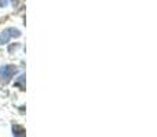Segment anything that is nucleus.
Segmentation results:
<instances>
[{"label":"nucleus","mask_w":157,"mask_h":137,"mask_svg":"<svg viewBox=\"0 0 157 137\" xmlns=\"http://www.w3.org/2000/svg\"><path fill=\"white\" fill-rule=\"evenodd\" d=\"M19 36H21L19 30L13 29V27H11V29H7V30H4V32L2 33V36H0V44H7L10 38L19 37Z\"/></svg>","instance_id":"obj_1"},{"label":"nucleus","mask_w":157,"mask_h":137,"mask_svg":"<svg viewBox=\"0 0 157 137\" xmlns=\"http://www.w3.org/2000/svg\"><path fill=\"white\" fill-rule=\"evenodd\" d=\"M15 73H17V69L14 67V66H3V67L0 69V75H2V78L6 82L10 81L11 77H13Z\"/></svg>","instance_id":"obj_2"},{"label":"nucleus","mask_w":157,"mask_h":137,"mask_svg":"<svg viewBox=\"0 0 157 137\" xmlns=\"http://www.w3.org/2000/svg\"><path fill=\"white\" fill-rule=\"evenodd\" d=\"M13 133L15 137H25V130L22 126H14L13 128Z\"/></svg>","instance_id":"obj_3"}]
</instances>
